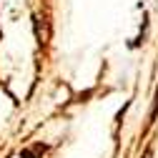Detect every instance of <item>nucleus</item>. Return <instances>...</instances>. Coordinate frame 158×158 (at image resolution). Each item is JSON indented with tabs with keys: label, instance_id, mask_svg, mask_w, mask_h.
Segmentation results:
<instances>
[{
	"label": "nucleus",
	"instance_id": "f257e3e1",
	"mask_svg": "<svg viewBox=\"0 0 158 158\" xmlns=\"http://www.w3.org/2000/svg\"><path fill=\"white\" fill-rule=\"evenodd\" d=\"M156 118H158V88H156V95H153V108H151V118H148V126L156 123Z\"/></svg>",
	"mask_w": 158,
	"mask_h": 158
},
{
	"label": "nucleus",
	"instance_id": "f03ea898",
	"mask_svg": "<svg viewBox=\"0 0 158 158\" xmlns=\"http://www.w3.org/2000/svg\"><path fill=\"white\" fill-rule=\"evenodd\" d=\"M151 156H153V146H148V148H146V153H143V158H151Z\"/></svg>",
	"mask_w": 158,
	"mask_h": 158
}]
</instances>
